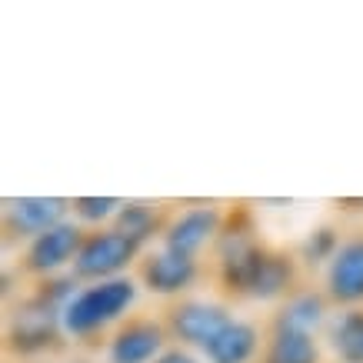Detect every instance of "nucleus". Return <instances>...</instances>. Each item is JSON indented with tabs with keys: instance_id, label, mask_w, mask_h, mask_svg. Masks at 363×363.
I'll list each match as a JSON object with an SVG mask.
<instances>
[{
	"instance_id": "f03ea898",
	"label": "nucleus",
	"mask_w": 363,
	"mask_h": 363,
	"mask_svg": "<svg viewBox=\"0 0 363 363\" xmlns=\"http://www.w3.org/2000/svg\"><path fill=\"white\" fill-rule=\"evenodd\" d=\"M140 257L143 247L133 243L127 233H121L117 227H97V230H87L70 274L80 284L117 280V277H130V267L140 264Z\"/></svg>"
},
{
	"instance_id": "4468645a",
	"label": "nucleus",
	"mask_w": 363,
	"mask_h": 363,
	"mask_svg": "<svg viewBox=\"0 0 363 363\" xmlns=\"http://www.w3.org/2000/svg\"><path fill=\"white\" fill-rule=\"evenodd\" d=\"M167 220L160 203H147V200H123L121 213H117V220L113 227L121 233H127L133 243H140L143 250H147V243L150 240H160L167 230Z\"/></svg>"
},
{
	"instance_id": "20e7f679",
	"label": "nucleus",
	"mask_w": 363,
	"mask_h": 363,
	"mask_svg": "<svg viewBox=\"0 0 363 363\" xmlns=\"http://www.w3.org/2000/svg\"><path fill=\"white\" fill-rule=\"evenodd\" d=\"M223 223H227V213H223L217 203H194V207H184L167 220L160 247L170 253H180V257H190V260H200V253L217 243Z\"/></svg>"
},
{
	"instance_id": "6ab92c4d",
	"label": "nucleus",
	"mask_w": 363,
	"mask_h": 363,
	"mask_svg": "<svg viewBox=\"0 0 363 363\" xmlns=\"http://www.w3.org/2000/svg\"><path fill=\"white\" fill-rule=\"evenodd\" d=\"M154 363H207L200 353H194V350H187V347H177V343H170L160 357H157Z\"/></svg>"
},
{
	"instance_id": "1a4fd4ad",
	"label": "nucleus",
	"mask_w": 363,
	"mask_h": 363,
	"mask_svg": "<svg viewBox=\"0 0 363 363\" xmlns=\"http://www.w3.org/2000/svg\"><path fill=\"white\" fill-rule=\"evenodd\" d=\"M323 294L333 307H363V233L343 237L340 250L323 270Z\"/></svg>"
},
{
	"instance_id": "9d476101",
	"label": "nucleus",
	"mask_w": 363,
	"mask_h": 363,
	"mask_svg": "<svg viewBox=\"0 0 363 363\" xmlns=\"http://www.w3.org/2000/svg\"><path fill=\"white\" fill-rule=\"evenodd\" d=\"M67 213H74V210H70V200L64 197H11L4 207V227L11 237L30 243L33 237L70 220Z\"/></svg>"
},
{
	"instance_id": "7ed1b4c3",
	"label": "nucleus",
	"mask_w": 363,
	"mask_h": 363,
	"mask_svg": "<svg viewBox=\"0 0 363 363\" xmlns=\"http://www.w3.org/2000/svg\"><path fill=\"white\" fill-rule=\"evenodd\" d=\"M230 320H233L230 307H223L217 300L184 297V300H174L164 310V327L170 333V343L187 347V350H200V353Z\"/></svg>"
},
{
	"instance_id": "2eb2a0df",
	"label": "nucleus",
	"mask_w": 363,
	"mask_h": 363,
	"mask_svg": "<svg viewBox=\"0 0 363 363\" xmlns=\"http://www.w3.org/2000/svg\"><path fill=\"white\" fill-rule=\"evenodd\" d=\"M260 363H320V343L313 333L270 327Z\"/></svg>"
},
{
	"instance_id": "f257e3e1",
	"label": "nucleus",
	"mask_w": 363,
	"mask_h": 363,
	"mask_svg": "<svg viewBox=\"0 0 363 363\" xmlns=\"http://www.w3.org/2000/svg\"><path fill=\"white\" fill-rule=\"evenodd\" d=\"M137 294H140V284L133 277L80 284V290L70 297V303L60 313L64 337H70V340H94V337L107 330L113 333L123 320L130 317Z\"/></svg>"
},
{
	"instance_id": "dca6fc26",
	"label": "nucleus",
	"mask_w": 363,
	"mask_h": 363,
	"mask_svg": "<svg viewBox=\"0 0 363 363\" xmlns=\"http://www.w3.org/2000/svg\"><path fill=\"white\" fill-rule=\"evenodd\" d=\"M327 343L340 363H363V307L333 313L327 323Z\"/></svg>"
},
{
	"instance_id": "0eeeda50",
	"label": "nucleus",
	"mask_w": 363,
	"mask_h": 363,
	"mask_svg": "<svg viewBox=\"0 0 363 363\" xmlns=\"http://www.w3.org/2000/svg\"><path fill=\"white\" fill-rule=\"evenodd\" d=\"M200 280V260H190V257H180V253H170L164 247L157 250H147L137 264V284L154 294V297L164 300H184L190 286Z\"/></svg>"
},
{
	"instance_id": "6e6552de",
	"label": "nucleus",
	"mask_w": 363,
	"mask_h": 363,
	"mask_svg": "<svg viewBox=\"0 0 363 363\" xmlns=\"http://www.w3.org/2000/svg\"><path fill=\"white\" fill-rule=\"evenodd\" d=\"M170 347L164 320L127 317L107 337V363H154Z\"/></svg>"
},
{
	"instance_id": "39448f33",
	"label": "nucleus",
	"mask_w": 363,
	"mask_h": 363,
	"mask_svg": "<svg viewBox=\"0 0 363 363\" xmlns=\"http://www.w3.org/2000/svg\"><path fill=\"white\" fill-rule=\"evenodd\" d=\"M87 230L80 227L77 220H64L54 230L33 237L21 253V267L23 274L37 277V280H47V277H60L74 270V260L80 253V243H84Z\"/></svg>"
},
{
	"instance_id": "9b49d317",
	"label": "nucleus",
	"mask_w": 363,
	"mask_h": 363,
	"mask_svg": "<svg viewBox=\"0 0 363 363\" xmlns=\"http://www.w3.org/2000/svg\"><path fill=\"white\" fill-rule=\"evenodd\" d=\"M330 297L323 290H313V286H297L284 303H277L274 317H270V327H280V330H300V333H313L327 330L330 323Z\"/></svg>"
},
{
	"instance_id": "a211bd4d",
	"label": "nucleus",
	"mask_w": 363,
	"mask_h": 363,
	"mask_svg": "<svg viewBox=\"0 0 363 363\" xmlns=\"http://www.w3.org/2000/svg\"><path fill=\"white\" fill-rule=\"evenodd\" d=\"M121 207H123L121 197H74L70 200L74 220H77L80 227L87 223L90 230H97V227H113Z\"/></svg>"
},
{
	"instance_id": "ddd939ff",
	"label": "nucleus",
	"mask_w": 363,
	"mask_h": 363,
	"mask_svg": "<svg viewBox=\"0 0 363 363\" xmlns=\"http://www.w3.org/2000/svg\"><path fill=\"white\" fill-rule=\"evenodd\" d=\"M260 327L253 320H243V317H233L227 327H223L213 340L203 347V360L207 363H253L264 347H260Z\"/></svg>"
},
{
	"instance_id": "f8f14e48",
	"label": "nucleus",
	"mask_w": 363,
	"mask_h": 363,
	"mask_svg": "<svg viewBox=\"0 0 363 363\" xmlns=\"http://www.w3.org/2000/svg\"><path fill=\"white\" fill-rule=\"evenodd\" d=\"M297 277H300V267L290 253L270 250V247H267L264 260H260V267H257V274H253V280L243 297L257 300V303H274V300L284 303V300L297 290Z\"/></svg>"
},
{
	"instance_id": "423d86ee",
	"label": "nucleus",
	"mask_w": 363,
	"mask_h": 363,
	"mask_svg": "<svg viewBox=\"0 0 363 363\" xmlns=\"http://www.w3.org/2000/svg\"><path fill=\"white\" fill-rule=\"evenodd\" d=\"M64 333L60 327V310L44 303L40 297H27L17 303L7 323V347L13 353H44L57 343V337Z\"/></svg>"
},
{
	"instance_id": "f3484780",
	"label": "nucleus",
	"mask_w": 363,
	"mask_h": 363,
	"mask_svg": "<svg viewBox=\"0 0 363 363\" xmlns=\"http://www.w3.org/2000/svg\"><path fill=\"white\" fill-rule=\"evenodd\" d=\"M340 243L343 237L337 233V227L323 223V227H317V230H310L303 237V243H300V264L310 267V270H327L330 260L337 257V250H340Z\"/></svg>"
}]
</instances>
